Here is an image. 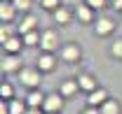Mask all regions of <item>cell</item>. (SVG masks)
<instances>
[{"label":"cell","mask_w":122,"mask_h":114,"mask_svg":"<svg viewBox=\"0 0 122 114\" xmlns=\"http://www.w3.org/2000/svg\"><path fill=\"white\" fill-rule=\"evenodd\" d=\"M106 100H108V93L103 91V88H94V91L89 93V98H87V102H89L92 107H96V105H103Z\"/></svg>","instance_id":"obj_6"},{"label":"cell","mask_w":122,"mask_h":114,"mask_svg":"<svg viewBox=\"0 0 122 114\" xmlns=\"http://www.w3.org/2000/svg\"><path fill=\"white\" fill-rule=\"evenodd\" d=\"M113 56H117V58H122V40H117V42H113Z\"/></svg>","instance_id":"obj_21"},{"label":"cell","mask_w":122,"mask_h":114,"mask_svg":"<svg viewBox=\"0 0 122 114\" xmlns=\"http://www.w3.org/2000/svg\"><path fill=\"white\" fill-rule=\"evenodd\" d=\"M2 47H5L7 54H16V51L21 49V42H19V37H10L7 42H2Z\"/></svg>","instance_id":"obj_16"},{"label":"cell","mask_w":122,"mask_h":114,"mask_svg":"<svg viewBox=\"0 0 122 114\" xmlns=\"http://www.w3.org/2000/svg\"><path fill=\"white\" fill-rule=\"evenodd\" d=\"M47 114H59V112H47Z\"/></svg>","instance_id":"obj_30"},{"label":"cell","mask_w":122,"mask_h":114,"mask_svg":"<svg viewBox=\"0 0 122 114\" xmlns=\"http://www.w3.org/2000/svg\"><path fill=\"white\" fill-rule=\"evenodd\" d=\"M77 88H80V84H77V82H73V79H66V82L61 84V96H73Z\"/></svg>","instance_id":"obj_13"},{"label":"cell","mask_w":122,"mask_h":114,"mask_svg":"<svg viewBox=\"0 0 122 114\" xmlns=\"http://www.w3.org/2000/svg\"><path fill=\"white\" fill-rule=\"evenodd\" d=\"M54 65H56V61H54V56H52V54H45V56L38 58V68H40L42 72L54 70Z\"/></svg>","instance_id":"obj_8"},{"label":"cell","mask_w":122,"mask_h":114,"mask_svg":"<svg viewBox=\"0 0 122 114\" xmlns=\"http://www.w3.org/2000/svg\"><path fill=\"white\" fill-rule=\"evenodd\" d=\"M40 68H24L21 70V84H26V86H38L40 84Z\"/></svg>","instance_id":"obj_1"},{"label":"cell","mask_w":122,"mask_h":114,"mask_svg":"<svg viewBox=\"0 0 122 114\" xmlns=\"http://www.w3.org/2000/svg\"><path fill=\"white\" fill-rule=\"evenodd\" d=\"M61 107H63L61 96H45V102H42V110L45 112H59Z\"/></svg>","instance_id":"obj_3"},{"label":"cell","mask_w":122,"mask_h":114,"mask_svg":"<svg viewBox=\"0 0 122 114\" xmlns=\"http://www.w3.org/2000/svg\"><path fill=\"white\" fill-rule=\"evenodd\" d=\"M12 2H14L16 9H28L30 7V0H12Z\"/></svg>","instance_id":"obj_23"},{"label":"cell","mask_w":122,"mask_h":114,"mask_svg":"<svg viewBox=\"0 0 122 114\" xmlns=\"http://www.w3.org/2000/svg\"><path fill=\"white\" fill-rule=\"evenodd\" d=\"M35 26H38V19H35V16H26V19L19 23V33H28V30H33Z\"/></svg>","instance_id":"obj_14"},{"label":"cell","mask_w":122,"mask_h":114,"mask_svg":"<svg viewBox=\"0 0 122 114\" xmlns=\"http://www.w3.org/2000/svg\"><path fill=\"white\" fill-rule=\"evenodd\" d=\"M10 112L12 114H26V105L19 100H10Z\"/></svg>","instance_id":"obj_19"},{"label":"cell","mask_w":122,"mask_h":114,"mask_svg":"<svg viewBox=\"0 0 122 114\" xmlns=\"http://www.w3.org/2000/svg\"><path fill=\"white\" fill-rule=\"evenodd\" d=\"M54 19H56V23H68L71 21V12L59 7V9H54Z\"/></svg>","instance_id":"obj_17"},{"label":"cell","mask_w":122,"mask_h":114,"mask_svg":"<svg viewBox=\"0 0 122 114\" xmlns=\"http://www.w3.org/2000/svg\"><path fill=\"white\" fill-rule=\"evenodd\" d=\"M12 37V33H10V28H0V42H7Z\"/></svg>","instance_id":"obj_25"},{"label":"cell","mask_w":122,"mask_h":114,"mask_svg":"<svg viewBox=\"0 0 122 114\" xmlns=\"http://www.w3.org/2000/svg\"><path fill=\"white\" fill-rule=\"evenodd\" d=\"M77 84H80V88H82V91H87V93H92V91L96 88V82L92 79L89 75H82V77L77 79Z\"/></svg>","instance_id":"obj_12"},{"label":"cell","mask_w":122,"mask_h":114,"mask_svg":"<svg viewBox=\"0 0 122 114\" xmlns=\"http://www.w3.org/2000/svg\"><path fill=\"white\" fill-rule=\"evenodd\" d=\"M92 9H94V7H89V5H80V7L75 9V14H77L80 21H85V23H87V21H92V16H94Z\"/></svg>","instance_id":"obj_10"},{"label":"cell","mask_w":122,"mask_h":114,"mask_svg":"<svg viewBox=\"0 0 122 114\" xmlns=\"http://www.w3.org/2000/svg\"><path fill=\"white\" fill-rule=\"evenodd\" d=\"M61 56H63V61H68V63H75L77 58H80V47L77 44H66L63 51H61Z\"/></svg>","instance_id":"obj_5"},{"label":"cell","mask_w":122,"mask_h":114,"mask_svg":"<svg viewBox=\"0 0 122 114\" xmlns=\"http://www.w3.org/2000/svg\"><path fill=\"white\" fill-rule=\"evenodd\" d=\"M42 7L54 12V9H59V7H61V0H42Z\"/></svg>","instance_id":"obj_20"},{"label":"cell","mask_w":122,"mask_h":114,"mask_svg":"<svg viewBox=\"0 0 122 114\" xmlns=\"http://www.w3.org/2000/svg\"><path fill=\"white\" fill-rule=\"evenodd\" d=\"M113 5V9H122V0H108Z\"/></svg>","instance_id":"obj_27"},{"label":"cell","mask_w":122,"mask_h":114,"mask_svg":"<svg viewBox=\"0 0 122 114\" xmlns=\"http://www.w3.org/2000/svg\"><path fill=\"white\" fill-rule=\"evenodd\" d=\"M87 5H89V7H94V9H101V7L106 5V0H87Z\"/></svg>","instance_id":"obj_24"},{"label":"cell","mask_w":122,"mask_h":114,"mask_svg":"<svg viewBox=\"0 0 122 114\" xmlns=\"http://www.w3.org/2000/svg\"><path fill=\"white\" fill-rule=\"evenodd\" d=\"M19 65H21L19 56H5V58H2V70H5V72H12V70H16Z\"/></svg>","instance_id":"obj_11"},{"label":"cell","mask_w":122,"mask_h":114,"mask_svg":"<svg viewBox=\"0 0 122 114\" xmlns=\"http://www.w3.org/2000/svg\"><path fill=\"white\" fill-rule=\"evenodd\" d=\"M0 93H2V98H5V100H10V98H12V86H10V84H2V86H0Z\"/></svg>","instance_id":"obj_22"},{"label":"cell","mask_w":122,"mask_h":114,"mask_svg":"<svg viewBox=\"0 0 122 114\" xmlns=\"http://www.w3.org/2000/svg\"><path fill=\"white\" fill-rule=\"evenodd\" d=\"M14 2L12 0H2V5H0V19L2 21H10L12 16H14Z\"/></svg>","instance_id":"obj_7"},{"label":"cell","mask_w":122,"mask_h":114,"mask_svg":"<svg viewBox=\"0 0 122 114\" xmlns=\"http://www.w3.org/2000/svg\"><path fill=\"white\" fill-rule=\"evenodd\" d=\"M101 114H120V105L115 100H106L101 105Z\"/></svg>","instance_id":"obj_15"},{"label":"cell","mask_w":122,"mask_h":114,"mask_svg":"<svg viewBox=\"0 0 122 114\" xmlns=\"http://www.w3.org/2000/svg\"><path fill=\"white\" fill-rule=\"evenodd\" d=\"M82 114H101V112H99L96 107H92V105H89V107H87V110H85V112H82Z\"/></svg>","instance_id":"obj_28"},{"label":"cell","mask_w":122,"mask_h":114,"mask_svg":"<svg viewBox=\"0 0 122 114\" xmlns=\"http://www.w3.org/2000/svg\"><path fill=\"white\" fill-rule=\"evenodd\" d=\"M113 28H115V21H113V19H99V21L94 23L96 35H108V33H113Z\"/></svg>","instance_id":"obj_4"},{"label":"cell","mask_w":122,"mask_h":114,"mask_svg":"<svg viewBox=\"0 0 122 114\" xmlns=\"http://www.w3.org/2000/svg\"><path fill=\"white\" fill-rule=\"evenodd\" d=\"M42 102H45V96L40 91H33V93H28V98H26V105L28 107H42Z\"/></svg>","instance_id":"obj_9"},{"label":"cell","mask_w":122,"mask_h":114,"mask_svg":"<svg viewBox=\"0 0 122 114\" xmlns=\"http://www.w3.org/2000/svg\"><path fill=\"white\" fill-rule=\"evenodd\" d=\"M26 114H42V112H40V107H28Z\"/></svg>","instance_id":"obj_29"},{"label":"cell","mask_w":122,"mask_h":114,"mask_svg":"<svg viewBox=\"0 0 122 114\" xmlns=\"http://www.w3.org/2000/svg\"><path fill=\"white\" fill-rule=\"evenodd\" d=\"M0 114H12V112H10V100L0 102Z\"/></svg>","instance_id":"obj_26"},{"label":"cell","mask_w":122,"mask_h":114,"mask_svg":"<svg viewBox=\"0 0 122 114\" xmlns=\"http://www.w3.org/2000/svg\"><path fill=\"white\" fill-rule=\"evenodd\" d=\"M40 42V35L35 33V30H28V33H24V44L26 47H33V44Z\"/></svg>","instance_id":"obj_18"},{"label":"cell","mask_w":122,"mask_h":114,"mask_svg":"<svg viewBox=\"0 0 122 114\" xmlns=\"http://www.w3.org/2000/svg\"><path fill=\"white\" fill-rule=\"evenodd\" d=\"M59 42V35H56V30H45L42 35H40V47L45 49V51H52L54 47Z\"/></svg>","instance_id":"obj_2"}]
</instances>
